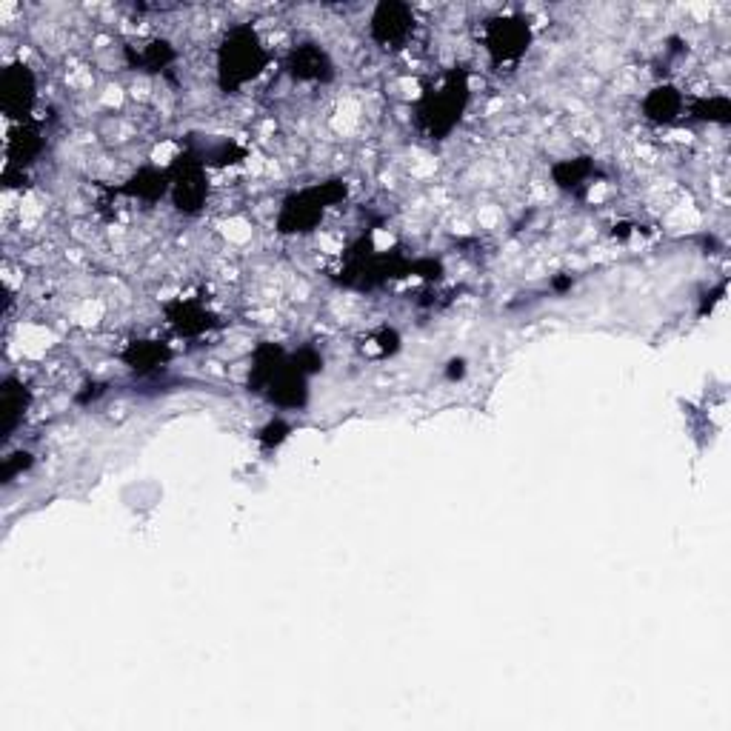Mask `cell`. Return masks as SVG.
<instances>
[{"label":"cell","mask_w":731,"mask_h":731,"mask_svg":"<svg viewBox=\"0 0 731 731\" xmlns=\"http://www.w3.org/2000/svg\"><path fill=\"white\" fill-rule=\"evenodd\" d=\"M469 106V78L466 72H449L417 103V126L429 138H446Z\"/></svg>","instance_id":"1"},{"label":"cell","mask_w":731,"mask_h":731,"mask_svg":"<svg viewBox=\"0 0 731 731\" xmlns=\"http://www.w3.org/2000/svg\"><path fill=\"white\" fill-rule=\"evenodd\" d=\"M269 63V52L252 26H235L218 49V80L223 92H235L255 80Z\"/></svg>","instance_id":"2"},{"label":"cell","mask_w":731,"mask_h":731,"mask_svg":"<svg viewBox=\"0 0 731 731\" xmlns=\"http://www.w3.org/2000/svg\"><path fill=\"white\" fill-rule=\"evenodd\" d=\"M343 195H346L343 183H323V186H315V189H306V192H297L292 198H286L283 200V209H280V218H277L280 232L297 235V232L315 229L320 218H323V212L329 206H335Z\"/></svg>","instance_id":"3"},{"label":"cell","mask_w":731,"mask_h":731,"mask_svg":"<svg viewBox=\"0 0 731 731\" xmlns=\"http://www.w3.org/2000/svg\"><path fill=\"white\" fill-rule=\"evenodd\" d=\"M529 43H532V26H529V20L517 18V15L494 18L486 26V52L500 66L523 58Z\"/></svg>","instance_id":"4"},{"label":"cell","mask_w":731,"mask_h":731,"mask_svg":"<svg viewBox=\"0 0 731 731\" xmlns=\"http://www.w3.org/2000/svg\"><path fill=\"white\" fill-rule=\"evenodd\" d=\"M172 180V203L178 206L183 215H198L206 206V195H209V183H206V160H180L178 166L169 172Z\"/></svg>","instance_id":"5"},{"label":"cell","mask_w":731,"mask_h":731,"mask_svg":"<svg viewBox=\"0 0 731 731\" xmlns=\"http://www.w3.org/2000/svg\"><path fill=\"white\" fill-rule=\"evenodd\" d=\"M38 98V80L35 72L26 66V63H12L3 69V78H0V100H3V112L12 120L29 118L32 106Z\"/></svg>","instance_id":"6"},{"label":"cell","mask_w":731,"mask_h":731,"mask_svg":"<svg viewBox=\"0 0 731 731\" xmlns=\"http://www.w3.org/2000/svg\"><path fill=\"white\" fill-rule=\"evenodd\" d=\"M369 32H372V38L380 46L397 49V46H403L406 40L412 38V32H415V15L403 3H380L375 12H372Z\"/></svg>","instance_id":"7"},{"label":"cell","mask_w":731,"mask_h":731,"mask_svg":"<svg viewBox=\"0 0 731 731\" xmlns=\"http://www.w3.org/2000/svg\"><path fill=\"white\" fill-rule=\"evenodd\" d=\"M286 69H289L292 78L303 80V83H326V80L332 78L329 55L320 46H315V43H303V46L292 49Z\"/></svg>","instance_id":"8"},{"label":"cell","mask_w":731,"mask_h":731,"mask_svg":"<svg viewBox=\"0 0 731 731\" xmlns=\"http://www.w3.org/2000/svg\"><path fill=\"white\" fill-rule=\"evenodd\" d=\"M686 100L674 86H657L643 100V115L652 123H672L683 115Z\"/></svg>","instance_id":"9"},{"label":"cell","mask_w":731,"mask_h":731,"mask_svg":"<svg viewBox=\"0 0 731 731\" xmlns=\"http://www.w3.org/2000/svg\"><path fill=\"white\" fill-rule=\"evenodd\" d=\"M40 132L35 126H29V123H20L18 129L12 132V138H9V169L12 166H29L32 160L40 155Z\"/></svg>","instance_id":"10"},{"label":"cell","mask_w":731,"mask_h":731,"mask_svg":"<svg viewBox=\"0 0 731 731\" xmlns=\"http://www.w3.org/2000/svg\"><path fill=\"white\" fill-rule=\"evenodd\" d=\"M172 189L169 172H158V169H140L135 178L129 180L126 195L140 200H160Z\"/></svg>","instance_id":"11"},{"label":"cell","mask_w":731,"mask_h":731,"mask_svg":"<svg viewBox=\"0 0 731 731\" xmlns=\"http://www.w3.org/2000/svg\"><path fill=\"white\" fill-rule=\"evenodd\" d=\"M126 363L135 369V372H152V369H158L166 363V357H169V349L158 343V340H138V343H132V349L126 352Z\"/></svg>","instance_id":"12"},{"label":"cell","mask_w":731,"mask_h":731,"mask_svg":"<svg viewBox=\"0 0 731 731\" xmlns=\"http://www.w3.org/2000/svg\"><path fill=\"white\" fill-rule=\"evenodd\" d=\"M26 412V392H23V383H18L15 377H9L3 383V429L6 435L15 432L18 420Z\"/></svg>","instance_id":"13"},{"label":"cell","mask_w":731,"mask_h":731,"mask_svg":"<svg viewBox=\"0 0 731 731\" xmlns=\"http://www.w3.org/2000/svg\"><path fill=\"white\" fill-rule=\"evenodd\" d=\"M589 172H592L589 163H583V160H566V163H560L554 169V178H557V186H563V189H577L580 183H586Z\"/></svg>","instance_id":"14"},{"label":"cell","mask_w":731,"mask_h":731,"mask_svg":"<svg viewBox=\"0 0 731 731\" xmlns=\"http://www.w3.org/2000/svg\"><path fill=\"white\" fill-rule=\"evenodd\" d=\"M175 60V52H172V46L169 43H163V40H155V43H149L146 49H143V55H140V63L149 69V72H158L163 66H169Z\"/></svg>","instance_id":"15"},{"label":"cell","mask_w":731,"mask_h":731,"mask_svg":"<svg viewBox=\"0 0 731 731\" xmlns=\"http://www.w3.org/2000/svg\"><path fill=\"white\" fill-rule=\"evenodd\" d=\"M286 437H289V426H286L283 420H269V423L257 432V440H260L263 449H277Z\"/></svg>","instance_id":"16"},{"label":"cell","mask_w":731,"mask_h":731,"mask_svg":"<svg viewBox=\"0 0 731 731\" xmlns=\"http://www.w3.org/2000/svg\"><path fill=\"white\" fill-rule=\"evenodd\" d=\"M449 366H452V369H449V377H452V380H455V377H463V372H466V363H463V360H452Z\"/></svg>","instance_id":"17"}]
</instances>
